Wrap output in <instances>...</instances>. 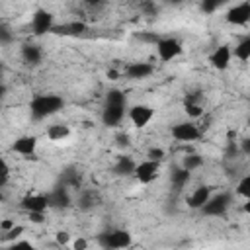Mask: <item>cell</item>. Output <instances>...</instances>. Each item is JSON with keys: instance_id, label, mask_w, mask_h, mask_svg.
<instances>
[{"instance_id": "6da1fadb", "label": "cell", "mask_w": 250, "mask_h": 250, "mask_svg": "<svg viewBox=\"0 0 250 250\" xmlns=\"http://www.w3.org/2000/svg\"><path fill=\"white\" fill-rule=\"evenodd\" d=\"M62 107H64V100L57 94H39L29 102V113L37 121L59 113Z\"/></svg>"}, {"instance_id": "7a4b0ae2", "label": "cell", "mask_w": 250, "mask_h": 250, "mask_svg": "<svg viewBox=\"0 0 250 250\" xmlns=\"http://www.w3.org/2000/svg\"><path fill=\"white\" fill-rule=\"evenodd\" d=\"M131 232L129 230H123V229H115V230H109V232H102L98 236V242L102 248H107V250H119V248H127L131 246Z\"/></svg>"}, {"instance_id": "3957f363", "label": "cell", "mask_w": 250, "mask_h": 250, "mask_svg": "<svg viewBox=\"0 0 250 250\" xmlns=\"http://www.w3.org/2000/svg\"><path fill=\"white\" fill-rule=\"evenodd\" d=\"M230 201H232V195L227 193V191H223V193H219V195H215V197H209V199L203 203L201 213L207 215V217H221V215H225V213L229 211Z\"/></svg>"}, {"instance_id": "277c9868", "label": "cell", "mask_w": 250, "mask_h": 250, "mask_svg": "<svg viewBox=\"0 0 250 250\" xmlns=\"http://www.w3.org/2000/svg\"><path fill=\"white\" fill-rule=\"evenodd\" d=\"M154 45H156L158 59H160V61H164V62H168V61L176 59V57H178V55H182V51H184L182 43H180L178 39H174V37H160Z\"/></svg>"}, {"instance_id": "5b68a950", "label": "cell", "mask_w": 250, "mask_h": 250, "mask_svg": "<svg viewBox=\"0 0 250 250\" xmlns=\"http://www.w3.org/2000/svg\"><path fill=\"white\" fill-rule=\"evenodd\" d=\"M158 174H160V162L158 160H150V158L135 164V170H133V176L141 184H150L152 180L158 178Z\"/></svg>"}, {"instance_id": "8992f818", "label": "cell", "mask_w": 250, "mask_h": 250, "mask_svg": "<svg viewBox=\"0 0 250 250\" xmlns=\"http://www.w3.org/2000/svg\"><path fill=\"white\" fill-rule=\"evenodd\" d=\"M53 25H55V16L51 12H47L43 8L33 12V16H31V31H33V35H47V33H51Z\"/></svg>"}, {"instance_id": "52a82bcc", "label": "cell", "mask_w": 250, "mask_h": 250, "mask_svg": "<svg viewBox=\"0 0 250 250\" xmlns=\"http://www.w3.org/2000/svg\"><path fill=\"white\" fill-rule=\"evenodd\" d=\"M170 133H172V137H174L176 141H180V143H191V141H195V139L201 137V131L197 129V125H193V123H189V121L176 123Z\"/></svg>"}, {"instance_id": "ba28073f", "label": "cell", "mask_w": 250, "mask_h": 250, "mask_svg": "<svg viewBox=\"0 0 250 250\" xmlns=\"http://www.w3.org/2000/svg\"><path fill=\"white\" fill-rule=\"evenodd\" d=\"M225 20L230 23V25H246L250 21V2H240L232 8H229Z\"/></svg>"}, {"instance_id": "9c48e42d", "label": "cell", "mask_w": 250, "mask_h": 250, "mask_svg": "<svg viewBox=\"0 0 250 250\" xmlns=\"http://www.w3.org/2000/svg\"><path fill=\"white\" fill-rule=\"evenodd\" d=\"M152 117H154V109H152L150 105L137 104V105H133V107L129 109V119H131V123H133L135 127H139V129L146 127Z\"/></svg>"}, {"instance_id": "30bf717a", "label": "cell", "mask_w": 250, "mask_h": 250, "mask_svg": "<svg viewBox=\"0 0 250 250\" xmlns=\"http://www.w3.org/2000/svg\"><path fill=\"white\" fill-rule=\"evenodd\" d=\"M230 61H232V49H230L229 45L217 47V49L211 53V57H209V62H211V66H213L215 70H227L229 64H230Z\"/></svg>"}, {"instance_id": "8fae6325", "label": "cell", "mask_w": 250, "mask_h": 250, "mask_svg": "<svg viewBox=\"0 0 250 250\" xmlns=\"http://www.w3.org/2000/svg\"><path fill=\"white\" fill-rule=\"evenodd\" d=\"M125 117V104L123 105H113V104H105L104 111H102V121L105 127H117L121 125Z\"/></svg>"}, {"instance_id": "7c38bea8", "label": "cell", "mask_w": 250, "mask_h": 250, "mask_svg": "<svg viewBox=\"0 0 250 250\" xmlns=\"http://www.w3.org/2000/svg\"><path fill=\"white\" fill-rule=\"evenodd\" d=\"M47 201H49V207H55V209H64V207H70L72 199H70V193H68V188L59 184L49 195H47Z\"/></svg>"}, {"instance_id": "4fadbf2b", "label": "cell", "mask_w": 250, "mask_h": 250, "mask_svg": "<svg viewBox=\"0 0 250 250\" xmlns=\"http://www.w3.org/2000/svg\"><path fill=\"white\" fill-rule=\"evenodd\" d=\"M12 148H14V152H18L21 156H33V152L37 148V137H33V135H21V137H18L14 141Z\"/></svg>"}, {"instance_id": "5bb4252c", "label": "cell", "mask_w": 250, "mask_h": 250, "mask_svg": "<svg viewBox=\"0 0 250 250\" xmlns=\"http://www.w3.org/2000/svg\"><path fill=\"white\" fill-rule=\"evenodd\" d=\"M21 209H25L27 213H33V211H47L49 209V201H47V195H41V193H29L21 199Z\"/></svg>"}, {"instance_id": "9a60e30c", "label": "cell", "mask_w": 250, "mask_h": 250, "mask_svg": "<svg viewBox=\"0 0 250 250\" xmlns=\"http://www.w3.org/2000/svg\"><path fill=\"white\" fill-rule=\"evenodd\" d=\"M154 72V66L150 62H133L125 68V76L129 80H145Z\"/></svg>"}, {"instance_id": "2e32d148", "label": "cell", "mask_w": 250, "mask_h": 250, "mask_svg": "<svg viewBox=\"0 0 250 250\" xmlns=\"http://www.w3.org/2000/svg\"><path fill=\"white\" fill-rule=\"evenodd\" d=\"M86 31H88V25L84 21H70L64 25H53V29H51V33H55V35H70V37L84 35Z\"/></svg>"}, {"instance_id": "e0dca14e", "label": "cell", "mask_w": 250, "mask_h": 250, "mask_svg": "<svg viewBox=\"0 0 250 250\" xmlns=\"http://www.w3.org/2000/svg\"><path fill=\"white\" fill-rule=\"evenodd\" d=\"M211 197V186H199V188H195L189 195H188V207L189 209H201L203 207V203L207 201Z\"/></svg>"}, {"instance_id": "ac0fdd59", "label": "cell", "mask_w": 250, "mask_h": 250, "mask_svg": "<svg viewBox=\"0 0 250 250\" xmlns=\"http://www.w3.org/2000/svg\"><path fill=\"white\" fill-rule=\"evenodd\" d=\"M21 59H23L25 64H29V66H37V64L41 62V59H43V51H41L39 45L25 43V45L21 47Z\"/></svg>"}, {"instance_id": "d6986e66", "label": "cell", "mask_w": 250, "mask_h": 250, "mask_svg": "<svg viewBox=\"0 0 250 250\" xmlns=\"http://www.w3.org/2000/svg\"><path fill=\"white\" fill-rule=\"evenodd\" d=\"M135 160L131 156H119L117 162L113 164V174L119 176V178H127V176H133V170H135Z\"/></svg>"}, {"instance_id": "ffe728a7", "label": "cell", "mask_w": 250, "mask_h": 250, "mask_svg": "<svg viewBox=\"0 0 250 250\" xmlns=\"http://www.w3.org/2000/svg\"><path fill=\"white\" fill-rule=\"evenodd\" d=\"M189 178H191V172L180 166V168H176V170L172 172V176H170V182H172L174 189H182L184 186H188Z\"/></svg>"}, {"instance_id": "44dd1931", "label": "cell", "mask_w": 250, "mask_h": 250, "mask_svg": "<svg viewBox=\"0 0 250 250\" xmlns=\"http://www.w3.org/2000/svg\"><path fill=\"white\" fill-rule=\"evenodd\" d=\"M68 135H70V129H68V125H64V123H55V125H51V127L47 129V137H49L51 141H55V143L64 141Z\"/></svg>"}, {"instance_id": "7402d4cb", "label": "cell", "mask_w": 250, "mask_h": 250, "mask_svg": "<svg viewBox=\"0 0 250 250\" xmlns=\"http://www.w3.org/2000/svg\"><path fill=\"white\" fill-rule=\"evenodd\" d=\"M234 57L238 59V61H242V62H246V61H250V37H244V39H240L236 45H234Z\"/></svg>"}, {"instance_id": "603a6c76", "label": "cell", "mask_w": 250, "mask_h": 250, "mask_svg": "<svg viewBox=\"0 0 250 250\" xmlns=\"http://www.w3.org/2000/svg\"><path fill=\"white\" fill-rule=\"evenodd\" d=\"M201 166H203V156L197 154V152H189V154H186L184 160H182V168H186V170H189V172H193V170H197V168H201Z\"/></svg>"}, {"instance_id": "cb8c5ba5", "label": "cell", "mask_w": 250, "mask_h": 250, "mask_svg": "<svg viewBox=\"0 0 250 250\" xmlns=\"http://www.w3.org/2000/svg\"><path fill=\"white\" fill-rule=\"evenodd\" d=\"M80 174L74 170V168H68V170H64L62 174H61V184L62 186H66V188H78L80 186Z\"/></svg>"}, {"instance_id": "d4e9b609", "label": "cell", "mask_w": 250, "mask_h": 250, "mask_svg": "<svg viewBox=\"0 0 250 250\" xmlns=\"http://www.w3.org/2000/svg\"><path fill=\"white\" fill-rule=\"evenodd\" d=\"M94 201H96V197H94L92 191H82L80 197H78V207H80L82 211H90V209L96 205Z\"/></svg>"}, {"instance_id": "484cf974", "label": "cell", "mask_w": 250, "mask_h": 250, "mask_svg": "<svg viewBox=\"0 0 250 250\" xmlns=\"http://www.w3.org/2000/svg\"><path fill=\"white\" fill-rule=\"evenodd\" d=\"M225 4H227V0H201V12L203 14H215Z\"/></svg>"}, {"instance_id": "4316f807", "label": "cell", "mask_w": 250, "mask_h": 250, "mask_svg": "<svg viewBox=\"0 0 250 250\" xmlns=\"http://www.w3.org/2000/svg\"><path fill=\"white\" fill-rule=\"evenodd\" d=\"M105 104H113V105H123L125 104V94L121 90H109L105 94Z\"/></svg>"}, {"instance_id": "83f0119b", "label": "cell", "mask_w": 250, "mask_h": 250, "mask_svg": "<svg viewBox=\"0 0 250 250\" xmlns=\"http://www.w3.org/2000/svg\"><path fill=\"white\" fill-rule=\"evenodd\" d=\"M236 195H240L244 199H250V176L240 178V182L236 184Z\"/></svg>"}, {"instance_id": "f1b7e54d", "label": "cell", "mask_w": 250, "mask_h": 250, "mask_svg": "<svg viewBox=\"0 0 250 250\" xmlns=\"http://www.w3.org/2000/svg\"><path fill=\"white\" fill-rule=\"evenodd\" d=\"M14 41V33L6 23H0V45H10Z\"/></svg>"}, {"instance_id": "f546056e", "label": "cell", "mask_w": 250, "mask_h": 250, "mask_svg": "<svg viewBox=\"0 0 250 250\" xmlns=\"http://www.w3.org/2000/svg\"><path fill=\"white\" fill-rule=\"evenodd\" d=\"M184 109L189 117H201L203 115V104H184Z\"/></svg>"}, {"instance_id": "4dcf8cb0", "label": "cell", "mask_w": 250, "mask_h": 250, "mask_svg": "<svg viewBox=\"0 0 250 250\" xmlns=\"http://www.w3.org/2000/svg\"><path fill=\"white\" fill-rule=\"evenodd\" d=\"M10 180V166L4 158H0V188H4Z\"/></svg>"}, {"instance_id": "1f68e13d", "label": "cell", "mask_w": 250, "mask_h": 250, "mask_svg": "<svg viewBox=\"0 0 250 250\" xmlns=\"http://www.w3.org/2000/svg\"><path fill=\"white\" fill-rule=\"evenodd\" d=\"M115 145H117L119 148H127V146H131V139H129V135H127V133H117V135H115Z\"/></svg>"}, {"instance_id": "d6a6232c", "label": "cell", "mask_w": 250, "mask_h": 250, "mask_svg": "<svg viewBox=\"0 0 250 250\" xmlns=\"http://www.w3.org/2000/svg\"><path fill=\"white\" fill-rule=\"evenodd\" d=\"M184 104H203V94L201 92H191L184 98Z\"/></svg>"}, {"instance_id": "836d02e7", "label": "cell", "mask_w": 250, "mask_h": 250, "mask_svg": "<svg viewBox=\"0 0 250 250\" xmlns=\"http://www.w3.org/2000/svg\"><path fill=\"white\" fill-rule=\"evenodd\" d=\"M21 232H23V227L14 225L10 230H6V238H8V240H16V238H20V236H21Z\"/></svg>"}, {"instance_id": "e575fe53", "label": "cell", "mask_w": 250, "mask_h": 250, "mask_svg": "<svg viewBox=\"0 0 250 250\" xmlns=\"http://www.w3.org/2000/svg\"><path fill=\"white\" fill-rule=\"evenodd\" d=\"M135 37H137L139 41H145V43H156V41L160 39L156 33H137Z\"/></svg>"}, {"instance_id": "d590c367", "label": "cell", "mask_w": 250, "mask_h": 250, "mask_svg": "<svg viewBox=\"0 0 250 250\" xmlns=\"http://www.w3.org/2000/svg\"><path fill=\"white\" fill-rule=\"evenodd\" d=\"M146 156L150 158V160H162L164 158V150L162 148H156V146H152V148H148V152H146Z\"/></svg>"}, {"instance_id": "8d00e7d4", "label": "cell", "mask_w": 250, "mask_h": 250, "mask_svg": "<svg viewBox=\"0 0 250 250\" xmlns=\"http://www.w3.org/2000/svg\"><path fill=\"white\" fill-rule=\"evenodd\" d=\"M27 215H29V221L35 223V225L45 223V211H33V213H27Z\"/></svg>"}, {"instance_id": "74e56055", "label": "cell", "mask_w": 250, "mask_h": 250, "mask_svg": "<svg viewBox=\"0 0 250 250\" xmlns=\"http://www.w3.org/2000/svg\"><path fill=\"white\" fill-rule=\"evenodd\" d=\"M141 10H143L145 14H148V16H154V14L158 12V8H156V6H154L150 0H145V2L141 4Z\"/></svg>"}, {"instance_id": "f35d334b", "label": "cell", "mask_w": 250, "mask_h": 250, "mask_svg": "<svg viewBox=\"0 0 250 250\" xmlns=\"http://www.w3.org/2000/svg\"><path fill=\"white\" fill-rule=\"evenodd\" d=\"M55 238H57V244H61V246H66V244L70 242V234H68L66 230H59V232L55 234Z\"/></svg>"}, {"instance_id": "ab89813d", "label": "cell", "mask_w": 250, "mask_h": 250, "mask_svg": "<svg viewBox=\"0 0 250 250\" xmlns=\"http://www.w3.org/2000/svg\"><path fill=\"white\" fill-rule=\"evenodd\" d=\"M72 248H74V250H84V248H88V242H86L84 238H76V240L72 242Z\"/></svg>"}, {"instance_id": "60d3db41", "label": "cell", "mask_w": 250, "mask_h": 250, "mask_svg": "<svg viewBox=\"0 0 250 250\" xmlns=\"http://www.w3.org/2000/svg\"><path fill=\"white\" fill-rule=\"evenodd\" d=\"M14 225H16V223H14L12 219H4V221L0 223V230H4V232H6V230H10Z\"/></svg>"}, {"instance_id": "b9f144b4", "label": "cell", "mask_w": 250, "mask_h": 250, "mask_svg": "<svg viewBox=\"0 0 250 250\" xmlns=\"http://www.w3.org/2000/svg\"><path fill=\"white\" fill-rule=\"evenodd\" d=\"M12 244H14L16 248H18V246H25V248H33V244H31L29 240H18V238H16V240H12Z\"/></svg>"}, {"instance_id": "7bdbcfd3", "label": "cell", "mask_w": 250, "mask_h": 250, "mask_svg": "<svg viewBox=\"0 0 250 250\" xmlns=\"http://www.w3.org/2000/svg\"><path fill=\"white\" fill-rule=\"evenodd\" d=\"M240 148H242V152H244V154H250V139H242Z\"/></svg>"}, {"instance_id": "ee69618b", "label": "cell", "mask_w": 250, "mask_h": 250, "mask_svg": "<svg viewBox=\"0 0 250 250\" xmlns=\"http://www.w3.org/2000/svg\"><path fill=\"white\" fill-rule=\"evenodd\" d=\"M107 78H109V80H117V78H119V72H117L115 68H109V70H107Z\"/></svg>"}, {"instance_id": "f6af8a7d", "label": "cell", "mask_w": 250, "mask_h": 250, "mask_svg": "<svg viewBox=\"0 0 250 250\" xmlns=\"http://www.w3.org/2000/svg\"><path fill=\"white\" fill-rule=\"evenodd\" d=\"M6 94H8V86L0 80V100H2V98H6Z\"/></svg>"}, {"instance_id": "bcb514c9", "label": "cell", "mask_w": 250, "mask_h": 250, "mask_svg": "<svg viewBox=\"0 0 250 250\" xmlns=\"http://www.w3.org/2000/svg\"><path fill=\"white\" fill-rule=\"evenodd\" d=\"M86 2H88L90 6H100V4H102V0H86Z\"/></svg>"}, {"instance_id": "7dc6e473", "label": "cell", "mask_w": 250, "mask_h": 250, "mask_svg": "<svg viewBox=\"0 0 250 250\" xmlns=\"http://www.w3.org/2000/svg\"><path fill=\"white\" fill-rule=\"evenodd\" d=\"M164 2H168V4H180V2H184V0H164Z\"/></svg>"}, {"instance_id": "c3c4849f", "label": "cell", "mask_w": 250, "mask_h": 250, "mask_svg": "<svg viewBox=\"0 0 250 250\" xmlns=\"http://www.w3.org/2000/svg\"><path fill=\"white\" fill-rule=\"evenodd\" d=\"M2 74H4V64L0 62V78H2Z\"/></svg>"}]
</instances>
